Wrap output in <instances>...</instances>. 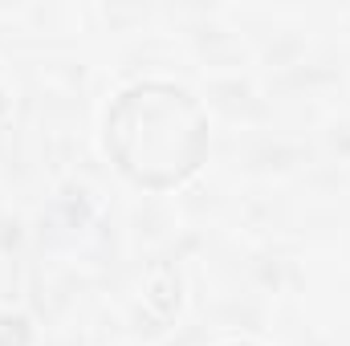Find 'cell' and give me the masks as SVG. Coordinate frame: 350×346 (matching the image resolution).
Returning a JSON list of instances; mask_svg holds the SVG:
<instances>
[{
	"instance_id": "1",
	"label": "cell",
	"mask_w": 350,
	"mask_h": 346,
	"mask_svg": "<svg viewBox=\"0 0 350 346\" xmlns=\"http://www.w3.org/2000/svg\"><path fill=\"white\" fill-rule=\"evenodd\" d=\"M114 118H122L131 127H147V135L110 131L114 155L131 175H139L147 183H172V179L196 172V163L204 155V118L183 90H135L118 102Z\"/></svg>"
}]
</instances>
